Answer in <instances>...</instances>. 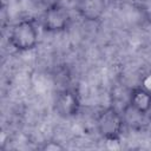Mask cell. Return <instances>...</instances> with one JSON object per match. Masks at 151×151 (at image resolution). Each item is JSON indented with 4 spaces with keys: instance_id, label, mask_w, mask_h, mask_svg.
<instances>
[{
    "instance_id": "1",
    "label": "cell",
    "mask_w": 151,
    "mask_h": 151,
    "mask_svg": "<svg viewBox=\"0 0 151 151\" xmlns=\"http://www.w3.org/2000/svg\"><path fill=\"white\" fill-rule=\"evenodd\" d=\"M39 40V31L35 21L32 19H22L15 22L8 33V44L18 52H28L37 47Z\"/></svg>"
},
{
    "instance_id": "2",
    "label": "cell",
    "mask_w": 151,
    "mask_h": 151,
    "mask_svg": "<svg viewBox=\"0 0 151 151\" xmlns=\"http://www.w3.org/2000/svg\"><path fill=\"white\" fill-rule=\"evenodd\" d=\"M124 116L113 106L101 110L96 118V127L100 137L107 142H119L125 129Z\"/></svg>"
},
{
    "instance_id": "3",
    "label": "cell",
    "mask_w": 151,
    "mask_h": 151,
    "mask_svg": "<svg viewBox=\"0 0 151 151\" xmlns=\"http://www.w3.org/2000/svg\"><path fill=\"white\" fill-rule=\"evenodd\" d=\"M71 20V13L65 6L53 4L44 11L41 15V27L50 33H60L70 27Z\"/></svg>"
},
{
    "instance_id": "4",
    "label": "cell",
    "mask_w": 151,
    "mask_h": 151,
    "mask_svg": "<svg viewBox=\"0 0 151 151\" xmlns=\"http://www.w3.org/2000/svg\"><path fill=\"white\" fill-rule=\"evenodd\" d=\"M80 98L76 90L65 87L57 92L54 101H53V109L57 116L60 118H72L77 116L80 111Z\"/></svg>"
},
{
    "instance_id": "5",
    "label": "cell",
    "mask_w": 151,
    "mask_h": 151,
    "mask_svg": "<svg viewBox=\"0 0 151 151\" xmlns=\"http://www.w3.org/2000/svg\"><path fill=\"white\" fill-rule=\"evenodd\" d=\"M76 9L83 20L94 22L105 14L106 0H76Z\"/></svg>"
},
{
    "instance_id": "6",
    "label": "cell",
    "mask_w": 151,
    "mask_h": 151,
    "mask_svg": "<svg viewBox=\"0 0 151 151\" xmlns=\"http://www.w3.org/2000/svg\"><path fill=\"white\" fill-rule=\"evenodd\" d=\"M127 106L142 116H146L151 111V91L140 86L133 87L127 98Z\"/></svg>"
},
{
    "instance_id": "7",
    "label": "cell",
    "mask_w": 151,
    "mask_h": 151,
    "mask_svg": "<svg viewBox=\"0 0 151 151\" xmlns=\"http://www.w3.org/2000/svg\"><path fill=\"white\" fill-rule=\"evenodd\" d=\"M40 150L42 151H61V150H65V145H63L60 142H55V140H47V142H44L40 146H39Z\"/></svg>"
}]
</instances>
